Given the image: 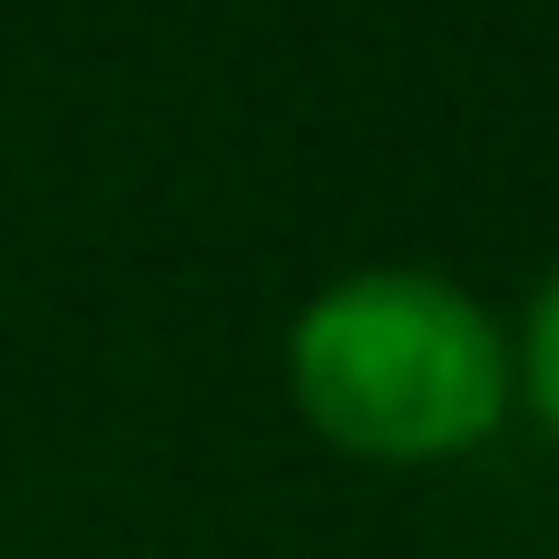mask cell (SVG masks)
Returning <instances> with one entry per match:
<instances>
[{
  "label": "cell",
  "instance_id": "2",
  "mask_svg": "<svg viewBox=\"0 0 559 559\" xmlns=\"http://www.w3.org/2000/svg\"><path fill=\"white\" fill-rule=\"evenodd\" d=\"M531 393L559 423V275H550V295H540V314H531Z\"/></svg>",
  "mask_w": 559,
  "mask_h": 559
},
{
  "label": "cell",
  "instance_id": "1",
  "mask_svg": "<svg viewBox=\"0 0 559 559\" xmlns=\"http://www.w3.org/2000/svg\"><path fill=\"white\" fill-rule=\"evenodd\" d=\"M295 393L334 442L423 462V452L472 442L501 413V344L432 275H354L305 305Z\"/></svg>",
  "mask_w": 559,
  "mask_h": 559
}]
</instances>
